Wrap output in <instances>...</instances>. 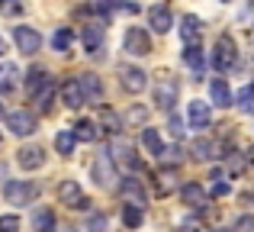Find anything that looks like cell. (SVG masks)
Segmentation results:
<instances>
[{"mask_svg": "<svg viewBox=\"0 0 254 232\" xmlns=\"http://www.w3.org/2000/svg\"><path fill=\"white\" fill-rule=\"evenodd\" d=\"M123 87L129 90V94H142L145 87H148V75H145L142 68H123Z\"/></svg>", "mask_w": 254, "mask_h": 232, "instance_id": "10", "label": "cell"}, {"mask_svg": "<svg viewBox=\"0 0 254 232\" xmlns=\"http://www.w3.org/2000/svg\"><path fill=\"white\" fill-rule=\"evenodd\" d=\"M180 145H171V149H161V158H164V164H177L180 161Z\"/></svg>", "mask_w": 254, "mask_h": 232, "instance_id": "35", "label": "cell"}, {"mask_svg": "<svg viewBox=\"0 0 254 232\" xmlns=\"http://www.w3.org/2000/svg\"><path fill=\"white\" fill-rule=\"evenodd\" d=\"M49 81H52V77H45V71H42V68L29 71V77H26V94H29V97H36V94H39V90H42Z\"/></svg>", "mask_w": 254, "mask_h": 232, "instance_id": "23", "label": "cell"}, {"mask_svg": "<svg viewBox=\"0 0 254 232\" xmlns=\"http://www.w3.org/2000/svg\"><path fill=\"white\" fill-rule=\"evenodd\" d=\"M123 223L129 229H138L142 226V207H132V203H126V210H123Z\"/></svg>", "mask_w": 254, "mask_h": 232, "instance_id": "28", "label": "cell"}, {"mask_svg": "<svg viewBox=\"0 0 254 232\" xmlns=\"http://www.w3.org/2000/svg\"><path fill=\"white\" fill-rule=\"evenodd\" d=\"M184 65L190 71H196V75H203V68H206L203 49H199V45H187V49H184Z\"/></svg>", "mask_w": 254, "mask_h": 232, "instance_id": "19", "label": "cell"}, {"mask_svg": "<svg viewBox=\"0 0 254 232\" xmlns=\"http://www.w3.org/2000/svg\"><path fill=\"white\" fill-rule=\"evenodd\" d=\"M171 177H174V171H171V168H164L161 174L155 177V181H158V184H155V194H161V197H164V194H171V187H174Z\"/></svg>", "mask_w": 254, "mask_h": 232, "instance_id": "31", "label": "cell"}, {"mask_svg": "<svg viewBox=\"0 0 254 232\" xmlns=\"http://www.w3.org/2000/svg\"><path fill=\"white\" fill-rule=\"evenodd\" d=\"M229 190H232V187H229L225 181H216V184H212V190H209V194H212V197H225Z\"/></svg>", "mask_w": 254, "mask_h": 232, "instance_id": "40", "label": "cell"}, {"mask_svg": "<svg viewBox=\"0 0 254 232\" xmlns=\"http://www.w3.org/2000/svg\"><path fill=\"white\" fill-rule=\"evenodd\" d=\"M0 55H3V39H0Z\"/></svg>", "mask_w": 254, "mask_h": 232, "instance_id": "45", "label": "cell"}, {"mask_svg": "<svg viewBox=\"0 0 254 232\" xmlns=\"http://www.w3.org/2000/svg\"><path fill=\"white\" fill-rule=\"evenodd\" d=\"M235 62H238L235 42H232L229 36H222V39L216 42V55H212V65H216V71H229Z\"/></svg>", "mask_w": 254, "mask_h": 232, "instance_id": "5", "label": "cell"}, {"mask_svg": "<svg viewBox=\"0 0 254 232\" xmlns=\"http://www.w3.org/2000/svg\"><path fill=\"white\" fill-rule=\"evenodd\" d=\"M16 81H19V68H16V65H10V62H3V65H0V94L13 90V87H16Z\"/></svg>", "mask_w": 254, "mask_h": 232, "instance_id": "20", "label": "cell"}, {"mask_svg": "<svg viewBox=\"0 0 254 232\" xmlns=\"http://www.w3.org/2000/svg\"><path fill=\"white\" fill-rule=\"evenodd\" d=\"M0 232H19V216H0Z\"/></svg>", "mask_w": 254, "mask_h": 232, "instance_id": "36", "label": "cell"}, {"mask_svg": "<svg viewBox=\"0 0 254 232\" xmlns=\"http://www.w3.org/2000/svg\"><path fill=\"white\" fill-rule=\"evenodd\" d=\"M235 232H254V216H238Z\"/></svg>", "mask_w": 254, "mask_h": 232, "instance_id": "39", "label": "cell"}, {"mask_svg": "<svg viewBox=\"0 0 254 232\" xmlns=\"http://www.w3.org/2000/svg\"><path fill=\"white\" fill-rule=\"evenodd\" d=\"M171 132H174L177 139L184 136V126H180V119H177V116H171Z\"/></svg>", "mask_w": 254, "mask_h": 232, "instance_id": "42", "label": "cell"}, {"mask_svg": "<svg viewBox=\"0 0 254 232\" xmlns=\"http://www.w3.org/2000/svg\"><path fill=\"white\" fill-rule=\"evenodd\" d=\"M142 145L151 152V155H161V149H164V145H161V136H158V129H145V132H142Z\"/></svg>", "mask_w": 254, "mask_h": 232, "instance_id": "27", "label": "cell"}, {"mask_svg": "<svg viewBox=\"0 0 254 232\" xmlns=\"http://www.w3.org/2000/svg\"><path fill=\"white\" fill-rule=\"evenodd\" d=\"M74 142H77L74 132H71V129H62V132L55 136V149H58V155H71V152H74Z\"/></svg>", "mask_w": 254, "mask_h": 232, "instance_id": "25", "label": "cell"}, {"mask_svg": "<svg viewBox=\"0 0 254 232\" xmlns=\"http://www.w3.org/2000/svg\"><path fill=\"white\" fill-rule=\"evenodd\" d=\"M235 100H238V107H242L245 113H251V110H254V87H242Z\"/></svg>", "mask_w": 254, "mask_h": 232, "instance_id": "33", "label": "cell"}, {"mask_svg": "<svg viewBox=\"0 0 254 232\" xmlns=\"http://www.w3.org/2000/svg\"><path fill=\"white\" fill-rule=\"evenodd\" d=\"M13 42H16V49L23 52V55H36V52L42 49V36H39L32 26H16V29H13Z\"/></svg>", "mask_w": 254, "mask_h": 232, "instance_id": "4", "label": "cell"}, {"mask_svg": "<svg viewBox=\"0 0 254 232\" xmlns=\"http://www.w3.org/2000/svg\"><path fill=\"white\" fill-rule=\"evenodd\" d=\"M71 132H74V139H81V142H93V139H97V126H93L90 119H77Z\"/></svg>", "mask_w": 254, "mask_h": 232, "instance_id": "24", "label": "cell"}, {"mask_svg": "<svg viewBox=\"0 0 254 232\" xmlns=\"http://www.w3.org/2000/svg\"><path fill=\"white\" fill-rule=\"evenodd\" d=\"M123 194L132 200V207H142V203H145V194H142V187H138V181H132V177H126V184H123Z\"/></svg>", "mask_w": 254, "mask_h": 232, "instance_id": "26", "label": "cell"}, {"mask_svg": "<svg viewBox=\"0 0 254 232\" xmlns=\"http://www.w3.org/2000/svg\"><path fill=\"white\" fill-rule=\"evenodd\" d=\"M123 49L129 52V55H151V36H148V29H142V26H132V29H126Z\"/></svg>", "mask_w": 254, "mask_h": 232, "instance_id": "2", "label": "cell"}, {"mask_svg": "<svg viewBox=\"0 0 254 232\" xmlns=\"http://www.w3.org/2000/svg\"><path fill=\"white\" fill-rule=\"evenodd\" d=\"M129 119H132V123H142V119H145V107H132Z\"/></svg>", "mask_w": 254, "mask_h": 232, "instance_id": "41", "label": "cell"}, {"mask_svg": "<svg viewBox=\"0 0 254 232\" xmlns=\"http://www.w3.org/2000/svg\"><path fill=\"white\" fill-rule=\"evenodd\" d=\"M113 6H119V0H93L90 10L93 13H106V10H113Z\"/></svg>", "mask_w": 254, "mask_h": 232, "instance_id": "38", "label": "cell"}, {"mask_svg": "<svg viewBox=\"0 0 254 232\" xmlns=\"http://www.w3.org/2000/svg\"><path fill=\"white\" fill-rule=\"evenodd\" d=\"M84 45H87L90 55H100V45H103V26L100 23H93V26L84 29Z\"/></svg>", "mask_w": 254, "mask_h": 232, "instance_id": "18", "label": "cell"}, {"mask_svg": "<svg viewBox=\"0 0 254 232\" xmlns=\"http://www.w3.org/2000/svg\"><path fill=\"white\" fill-rule=\"evenodd\" d=\"M77 87H81V94H84V103L87 100L100 103V97H103V84H100L93 75H81V77H77Z\"/></svg>", "mask_w": 254, "mask_h": 232, "instance_id": "12", "label": "cell"}, {"mask_svg": "<svg viewBox=\"0 0 254 232\" xmlns=\"http://www.w3.org/2000/svg\"><path fill=\"white\" fill-rule=\"evenodd\" d=\"M193 158H199V161L212 158V145L206 142V139H196V142H193Z\"/></svg>", "mask_w": 254, "mask_h": 232, "instance_id": "34", "label": "cell"}, {"mask_svg": "<svg viewBox=\"0 0 254 232\" xmlns=\"http://www.w3.org/2000/svg\"><path fill=\"white\" fill-rule=\"evenodd\" d=\"M19 10H23L19 0H0V13H6V16H16Z\"/></svg>", "mask_w": 254, "mask_h": 232, "instance_id": "37", "label": "cell"}, {"mask_svg": "<svg viewBox=\"0 0 254 232\" xmlns=\"http://www.w3.org/2000/svg\"><path fill=\"white\" fill-rule=\"evenodd\" d=\"M100 126H103L106 132H113V136H116L119 129H123V116L116 113V110H110V107H103L100 110Z\"/></svg>", "mask_w": 254, "mask_h": 232, "instance_id": "22", "label": "cell"}, {"mask_svg": "<svg viewBox=\"0 0 254 232\" xmlns=\"http://www.w3.org/2000/svg\"><path fill=\"white\" fill-rule=\"evenodd\" d=\"M71 39H74V32H71V29H58L55 36H52V49H55V52H64L71 45Z\"/></svg>", "mask_w": 254, "mask_h": 232, "instance_id": "30", "label": "cell"}, {"mask_svg": "<svg viewBox=\"0 0 254 232\" xmlns=\"http://www.w3.org/2000/svg\"><path fill=\"white\" fill-rule=\"evenodd\" d=\"M93 177H97V187H113L116 184V168H113L110 155H100L93 161Z\"/></svg>", "mask_w": 254, "mask_h": 232, "instance_id": "9", "label": "cell"}, {"mask_svg": "<svg viewBox=\"0 0 254 232\" xmlns=\"http://www.w3.org/2000/svg\"><path fill=\"white\" fill-rule=\"evenodd\" d=\"M180 200H184L187 207H203V203H206V190H203V184L187 181L184 187H180Z\"/></svg>", "mask_w": 254, "mask_h": 232, "instance_id": "13", "label": "cell"}, {"mask_svg": "<svg viewBox=\"0 0 254 232\" xmlns=\"http://www.w3.org/2000/svg\"><path fill=\"white\" fill-rule=\"evenodd\" d=\"M71 210H81V213H87V210H90V200H87V197H81V200H77Z\"/></svg>", "mask_w": 254, "mask_h": 232, "instance_id": "43", "label": "cell"}, {"mask_svg": "<svg viewBox=\"0 0 254 232\" xmlns=\"http://www.w3.org/2000/svg\"><path fill=\"white\" fill-rule=\"evenodd\" d=\"M32 100H36V107H39V110H49V107H52V100H55V87H52V81L45 84V87L39 90Z\"/></svg>", "mask_w": 254, "mask_h": 232, "instance_id": "29", "label": "cell"}, {"mask_svg": "<svg viewBox=\"0 0 254 232\" xmlns=\"http://www.w3.org/2000/svg\"><path fill=\"white\" fill-rule=\"evenodd\" d=\"M180 36H184L187 45H196L199 36H203V23H199V16H193V13H187L184 19H180Z\"/></svg>", "mask_w": 254, "mask_h": 232, "instance_id": "11", "label": "cell"}, {"mask_svg": "<svg viewBox=\"0 0 254 232\" xmlns=\"http://www.w3.org/2000/svg\"><path fill=\"white\" fill-rule=\"evenodd\" d=\"M16 161H19L23 171H39L45 164V152L39 149V145H26V149L16 152Z\"/></svg>", "mask_w": 254, "mask_h": 232, "instance_id": "7", "label": "cell"}, {"mask_svg": "<svg viewBox=\"0 0 254 232\" xmlns=\"http://www.w3.org/2000/svg\"><path fill=\"white\" fill-rule=\"evenodd\" d=\"M148 23H151V29L155 32H168L171 26H174V16H171V10L168 6H151V13H148Z\"/></svg>", "mask_w": 254, "mask_h": 232, "instance_id": "14", "label": "cell"}, {"mask_svg": "<svg viewBox=\"0 0 254 232\" xmlns=\"http://www.w3.org/2000/svg\"><path fill=\"white\" fill-rule=\"evenodd\" d=\"M62 103L71 107V110L84 107V94H81V87H77V81H64L62 84Z\"/></svg>", "mask_w": 254, "mask_h": 232, "instance_id": "16", "label": "cell"}, {"mask_svg": "<svg viewBox=\"0 0 254 232\" xmlns=\"http://www.w3.org/2000/svg\"><path fill=\"white\" fill-rule=\"evenodd\" d=\"M209 119H212L209 103H203V100H193V103H190V126H193V129H203V126H209Z\"/></svg>", "mask_w": 254, "mask_h": 232, "instance_id": "17", "label": "cell"}, {"mask_svg": "<svg viewBox=\"0 0 254 232\" xmlns=\"http://www.w3.org/2000/svg\"><path fill=\"white\" fill-rule=\"evenodd\" d=\"M209 97H212V103H216V107H229V103H235V94H232L229 84L219 81V77L209 84Z\"/></svg>", "mask_w": 254, "mask_h": 232, "instance_id": "15", "label": "cell"}, {"mask_svg": "<svg viewBox=\"0 0 254 232\" xmlns=\"http://www.w3.org/2000/svg\"><path fill=\"white\" fill-rule=\"evenodd\" d=\"M151 94H155L158 110H171L174 103H177L180 87H177V81H171V77H158V81H155V87H151Z\"/></svg>", "mask_w": 254, "mask_h": 232, "instance_id": "3", "label": "cell"}, {"mask_svg": "<svg viewBox=\"0 0 254 232\" xmlns=\"http://www.w3.org/2000/svg\"><path fill=\"white\" fill-rule=\"evenodd\" d=\"M3 197H6L10 207H29V203L39 197V187L32 181H10L6 190H3Z\"/></svg>", "mask_w": 254, "mask_h": 232, "instance_id": "1", "label": "cell"}, {"mask_svg": "<svg viewBox=\"0 0 254 232\" xmlns=\"http://www.w3.org/2000/svg\"><path fill=\"white\" fill-rule=\"evenodd\" d=\"M36 229L39 232H52V229H55V216H52L49 210H39V213H36Z\"/></svg>", "mask_w": 254, "mask_h": 232, "instance_id": "32", "label": "cell"}, {"mask_svg": "<svg viewBox=\"0 0 254 232\" xmlns=\"http://www.w3.org/2000/svg\"><path fill=\"white\" fill-rule=\"evenodd\" d=\"M6 129L16 132V136H32L36 132V116L29 110H13V113H6Z\"/></svg>", "mask_w": 254, "mask_h": 232, "instance_id": "6", "label": "cell"}, {"mask_svg": "<svg viewBox=\"0 0 254 232\" xmlns=\"http://www.w3.org/2000/svg\"><path fill=\"white\" fill-rule=\"evenodd\" d=\"M216 232H225V229H216Z\"/></svg>", "mask_w": 254, "mask_h": 232, "instance_id": "46", "label": "cell"}, {"mask_svg": "<svg viewBox=\"0 0 254 232\" xmlns=\"http://www.w3.org/2000/svg\"><path fill=\"white\" fill-rule=\"evenodd\" d=\"M58 197H62V203H68V207H74L77 200H81V184L77 181H62L58 184Z\"/></svg>", "mask_w": 254, "mask_h": 232, "instance_id": "21", "label": "cell"}, {"mask_svg": "<svg viewBox=\"0 0 254 232\" xmlns=\"http://www.w3.org/2000/svg\"><path fill=\"white\" fill-rule=\"evenodd\" d=\"M110 161H119V164H126V168H135L138 158H135V149H132L129 142L113 139V145H110Z\"/></svg>", "mask_w": 254, "mask_h": 232, "instance_id": "8", "label": "cell"}, {"mask_svg": "<svg viewBox=\"0 0 254 232\" xmlns=\"http://www.w3.org/2000/svg\"><path fill=\"white\" fill-rule=\"evenodd\" d=\"M177 232H199V229H196V226H180Z\"/></svg>", "mask_w": 254, "mask_h": 232, "instance_id": "44", "label": "cell"}]
</instances>
